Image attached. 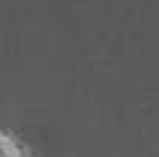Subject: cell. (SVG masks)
<instances>
[{
  "label": "cell",
  "mask_w": 159,
  "mask_h": 157,
  "mask_svg": "<svg viewBox=\"0 0 159 157\" xmlns=\"http://www.w3.org/2000/svg\"><path fill=\"white\" fill-rule=\"evenodd\" d=\"M0 157H27V151L21 148V142H18L15 136L0 130Z\"/></svg>",
  "instance_id": "6da1fadb"
}]
</instances>
